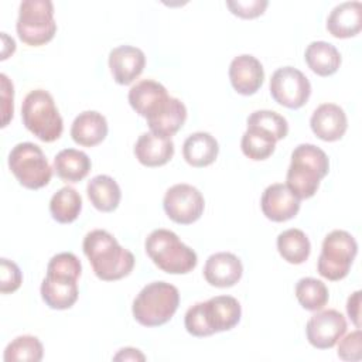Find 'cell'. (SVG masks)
Here are the masks:
<instances>
[{
  "label": "cell",
  "mask_w": 362,
  "mask_h": 362,
  "mask_svg": "<svg viewBox=\"0 0 362 362\" xmlns=\"http://www.w3.org/2000/svg\"><path fill=\"white\" fill-rule=\"evenodd\" d=\"M82 249L93 273L103 281H115L129 276L134 267V256L122 247L107 230L95 229L83 238Z\"/></svg>",
  "instance_id": "obj_1"
},
{
  "label": "cell",
  "mask_w": 362,
  "mask_h": 362,
  "mask_svg": "<svg viewBox=\"0 0 362 362\" xmlns=\"http://www.w3.org/2000/svg\"><path fill=\"white\" fill-rule=\"evenodd\" d=\"M82 272L79 259L71 252H62L51 257L47 276L41 283V297L54 310L71 308L78 300V279Z\"/></svg>",
  "instance_id": "obj_2"
},
{
  "label": "cell",
  "mask_w": 362,
  "mask_h": 362,
  "mask_svg": "<svg viewBox=\"0 0 362 362\" xmlns=\"http://www.w3.org/2000/svg\"><path fill=\"white\" fill-rule=\"evenodd\" d=\"M329 171V160L320 147L303 143L291 153V163L286 175V185L298 199L314 197L320 181Z\"/></svg>",
  "instance_id": "obj_3"
},
{
  "label": "cell",
  "mask_w": 362,
  "mask_h": 362,
  "mask_svg": "<svg viewBox=\"0 0 362 362\" xmlns=\"http://www.w3.org/2000/svg\"><path fill=\"white\" fill-rule=\"evenodd\" d=\"M144 247L153 263L168 274H187L198 263L197 253L168 229L153 230L146 238Z\"/></svg>",
  "instance_id": "obj_4"
},
{
  "label": "cell",
  "mask_w": 362,
  "mask_h": 362,
  "mask_svg": "<svg viewBox=\"0 0 362 362\" xmlns=\"http://www.w3.org/2000/svg\"><path fill=\"white\" fill-rule=\"evenodd\" d=\"M180 304L178 288L165 281L144 286L133 300L132 313L143 327H158L168 322Z\"/></svg>",
  "instance_id": "obj_5"
},
{
  "label": "cell",
  "mask_w": 362,
  "mask_h": 362,
  "mask_svg": "<svg viewBox=\"0 0 362 362\" xmlns=\"http://www.w3.org/2000/svg\"><path fill=\"white\" fill-rule=\"evenodd\" d=\"M21 119L25 129L45 143L58 140L64 130V122L54 98L44 89H34L27 93L21 105Z\"/></svg>",
  "instance_id": "obj_6"
},
{
  "label": "cell",
  "mask_w": 362,
  "mask_h": 362,
  "mask_svg": "<svg viewBox=\"0 0 362 362\" xmlns=\"http://www.w3.org/2000/svg\"><path fill=\"white\" fill-rule=\"evenodd\" d=\"M18 38L31 47L49 42L57 33L54 4L49 0H24L16 24Z\"/></svg>",
  "instance_id": "obj_7"
},
{
  "label": "cell",
  "mask_w": 362,
  "mask_h": 362,
  "mask_svg": "<svg viewBox=\"0 0 362 362\" xmlns=\"http://www.w3.org/2000/svg\"><path fill=\"white\" fill-rule=\"evenodd\" d=\"M8 168L18 182L28 189H40L49 184L52 168L41 147L24 141L16 144L8 154Z\"/></svg>",
  "instance_id": "obj_8"
},
{
  "label": "cell",
  "mask_w": 362,
  "mask_h": 362,
  "mask_svg": "<svg viewBox=\"0 0 362 362\" xmlns=\"http://www.w3.org/2000/svg\"><path fill=\"white\" fill-rule=\"evenodd\" d=\"M356 253L358 243L349 232L341 229L329 232L322 240L317 263L318 273L331 281L342 280L348 276Z\"/></svg>",
  "instance_id": "obj_9"
},
{
  "label": "cell",
  "mask_w": 362,
  "mask_h": 362,
  "mask_svg": "<svg viewBox=\"0 0 362 362\" xmlns=\"http://www.w3.org/2000/svg\"><path fill=\"white\" fill-rule=\"evenodd\" d=\"M272 98L288 109H300L311 95L308 78L294 66H281L270 78Z\"/></svg>",
  "instance_id": "obj_10"
},
{
  "label": "cell",
  "mask_w": 362,
  "mask_h": 362,
  "mask_svg": "<svg viewBox=\"0 0 362 362\" xmlns=\"http://www.w3.org/2000/svg\"><path fill=\"white\" fill-rule=\"evenodd\" d=\"M167 216L180 225H189L198 221L205 208V199L199 189L189 184L170 187L163 199Z\"/></svg>",
  "instance_id": "obj_11"
},
{
  "label": "cell",
  "mask_w": 362,
  "mask_h": 362,
  "mask_svg": "<svg viewBox=\"0 0 362 362\" xmlns=\"http://www.w3.org/2000/svg\"><path fill=\"white\" fill-rule=\"evenodd\" d=\"M346 331V320L337 310H324L314 314L307 325L308 342L318 349L332 348Z\"/></svg>",
  "instance_id": "obj_12"
},
{
  "label": "cell",
  "mask_w": 362,
  "mask_h": 362,
  "mask_svg": "<svg viewBox=\"0 0 362 362\" xmlns=\"http://www.w3.org/2000/svg\"><path fill=\"white\" fill-rule=\"evenodd\" d=\"M127 98L136 113L150 120L165 109L171 96H168L161 83L153 79H143L130 88Z\"/></svg>",
  "instance_id": "obj_13"
},
{
  "label": "cell",
  "mask_w": 362,
  "mask_h": 362,
  "mask_svg": "<svg viewBox=\"0 0 362 362\" xmlns=\"http://www.w3.org/2000/svg\"><path fill=\"white\" fill-rule=\"evenodd\" d=\"M260 206L267 219L273 222H286L298 214L300 199L286 184L276 182L263 191Z\"/></svg>",
  "instance_id": "obj_14"
},
{
  "label": "cell",
  "mask_w": 362,
  "mask_h": 362,
  "mask_svg": "<svg viewBox=\"0 0 362 362\" xmlns=\"http://www.w3.org/2000/svg\"><path fill=\"white\" fill-rule=\"evenodd\" d=\"M229 79L238 93L249 96L256 93L263 85L264 71L256 57L242 54L232 59L229 65Z\"/></svg>",
  "instance_id": "obj_15"
},
{
  "label": "cell",
  "mask_w": 362,
  "mask_h": 362,
  "mask_svg": "<svg viewBox=\"0 0 362 362\" xmlns=\"http://www.w3.org/2000/svg\"><path fill=\"white\" fill-rule=\"evenodd\" d=\"M146 65L144 52L133 45H120L109 54V68L119 85H130L140 76Z\"/></svg>",
  "instance_id": "obj_16"
},
{
  "label": "cell",
  "mask_w": 362,
  "mask_h": 362,
  "mask_svg": "<svg viewBox=\"0 0 362 362\" xmlns=\"http://www.w3.org/2000/svg\"><path fill=\"white\" fill-rule=\"evenodd\" d=\"M202 311L212 334L232 329L242 315L240 304L232 296H216L202 301Z\"/></svg>",
  "instance_id": "obj_17"
},
{
  "label": "cell",
  "mask_w": 362,
  "mask_h": 362,
  "mask_svg": "<svg viewBox=\"0 0 362 362\" xmlns=\"http://www.w3.org/2000/svg\"><path fill=\"white\" fill-rule=\"evenodd\" d=\"M243 273L242 262L238 256L229 252H218L211 255L204 266L205 280L219 288L235 286Z\"/></svg>",
  "instance_id": "obj_18"
},
{
  "label": "cell",
  "mask_w": 362,
  "mask_h": 362,
  "mask_svg": "<svg viewBox=\"0 0 362 362\" xmlns=\"http://www.w3.org/2000/svg\"><path fill=\"white\" fill-rule=\"evenodd\" d=\"M310 126L318 139L337 141L345 134L348 120L342 107L335 103H322L313 112Z\"/></svg>",
  "instance_id": "obj_19"
},
{
  "label": "cell",
  "mask_w": 362,
  "mask_h": 362,
  "mask_svg": "<svg viewBox=\"0 0 362 362\" xmlns=\"http://www.w3.org/2000/svg\"><path fill=\"white\" fill-rule=\"evenodd\" d=\"M362 28V3L344 1L335 6L328 18L327 30L335 38H351Z\"/></svg>",
  "instance_id": "obj_20"
},
{
  "label": "cell",
  "mask_w": 362,
  "mask_h": 362,
  "mask_svg": "<svg viewBox=\"0 0 362 362\" xmlns=\"http://www.w3.org/2000/svg\"><path fill=\"white\" fill-rule=\"evenodd\" d=\"M134 156L146 167H160L173 158L174 143L168 137L146 132L134 144Z\"/></svg>",
  "instance_id": "obj_21"
},
{
  "label": "cell",
  "mask_w": 362,
  "mask_h": 362,
  "mask_svg": "<svg viewBox=\"0 0 362 362\" xmlns=\"http://www.w3.org/2000/svg\"><path fill=\"white\" fill-rule=\"evenodd\" d=\"M106 136V117L96 110H85L79 113L71 126L72 140L83 147H93L102 143Z\"/></svg>",
  "instance_id": "obj_22"
},
{
  "label": "cell",
  "mask_w": 362,
  "mask_h": 362,
  "mask_svg": "<svg viewBox=\"0 0 362 362\" xmlns=\"http://www.w3.org/2000/svg\"><path fill=\"white\" fill-rule=\"evenodd\" d=\"M219 153L216 139L206 132L189 134L182 144V156L185 161L197 168L212 164Z\"/></svg>",
  "instance_id": "obj_23"
},
{
  "label": "cell",
  "mask_w": 362,
  "mask_h": 362,
  "mask_svg": "<svg viewBox=\"0 0 362 362\" xmlns=\"http://www.w3.org/2000/svg\"><path fill=\"white\" fill-rule=\"evenodd\" d=\"M90 158L81 150L64 148L54 158V171L65 182H79L90 171Z\"/></svg>",
  "instance_id": "obj_24"
},
{
  "label": "cell",
  "mask_w": 362,
  "mask_h": 362,
  "mask_svg": "<svg viewBox=\"0 0 362 362\" xmlns=\"http://www.w3.org/2000/svg\"><path fill=\"white\" fill-rule=\"evenodd\" d=\"M308 68L320 75L329 76L335 74L341 65V54L335 45L327 41H313L304 52Z\"/></svg>",
  "instance_id": "obj_25"
},
{
  "label": "cell",
  "mask_w": 362,
  "mask_h": 362,
  "mask_svg": "<svg viewBox=\"0 0 362 362\" xmlns=\"http://www.w3.org/2000/svg\"><path fill=\"white\" fill-rule=\"evenodd\" d=\"M86 192L90 204L100 212L115 211L122 198L119 184L105 174L93 177L86 185Z\"/></svg>",
  "instance_id": "obj_26"
},
{
  "label": "cell",
  "mask_w": 362,
  "mask_h": 362,
  "mask_svg": "<svg viewBox=\"0 0 362 362\" xmlns=\"http://www.w3.org/2000/svg\"><path fill=\"white\" fill-rule=\"evenodd\" d=\"M185 120H187L185 105L180 99L171 96L165 109L154 119L147 120V124L151 133L171 139V136H174L182 127Z\"/></svg>",
  "instance_id": "obj_27"
},
{
  "label": "cell",
  "mask_w": 362,
  "mask_h": 362,
  "mask_svg": "<svg viewBox=\"0 0 362 362\" xmlns=\"http://www.w3.org/2000/svg\"><path fill=\"white\" fill-rule=\"evenodd\" d=\"M277 250L286 262L291 264H301L308 259L311 245L303 230L291 228L283 230L277 236Z\"/></svg>",
  "instance_id": "obj_28"
},
{
  "label": "cell",
  "mask_w": 362,
  "mask_h": 362,
  "mask_svg": "<svg viewBox=\"0 0 362 362\" xmlns=\"http://www.w3.org/2000/svg\"><path fill=\"white\" fill-rule=\"evenodd\" d=\"M82 209V198L72 187H62L49 201V212L59 223L74 222Z\"/></svg>",
  "instance_id": "obj_29"
},
{
  "label": "cell",
  "mask_w": 362,
  "mask_h": 362,
  "mask_svg": "<svg viewBox=\"0 0 362 362\" xmlns=\"http://www.w3.org/2000/svg\"><path fill=\"white\" fill-rule=\"evenodd\" d=\"M240 148L250 160L262 161L273 154L276 148V139L262 129L247 126V130L242 136Z\"/></svg>",
  "instance_id": "obj_30"
},
{
  "label": "cell",
  "mask_w": 362,
  "mask_h": 362,
  "mask_svg": "<svg viewBox=\"0 0 362 362\" xmlns=\"http://www.w3.org/2000/svg\"><path fill=\"white\" fill-rule=\"evenodd\" d=\"M296 297L303 308L308 311H318L328 303L329 293L325 283L321 280L303 277L296 284Z\"/></svg>",
  "instance_id": "obj_31"
},
{
  "label": "cell",
  "mask_w": 362,
  "mask_h": 362,
  "mask_svg": "<svg viewBox=\"0 0 362 362\" xmlns=\"http://www.w3.org/2000/svg\"><path fill=\"white\" fill-rule=\"evenodd\" d=\"M42 355V344L34 335H20L4 349L6 362H40Z\"/></svg>",
  "instance_id": "obj_32"
},
{
  "label": "cell",
  "mask_w": 362,
  "mask_h": 362,
  "mask_svg": "<svg viewBox=\"0 0 362 362\" xmlns=\"http://www.w3.org/2000/svg\"><path fill=\"white\" fill-rule=\"evenodd\" d=\"M247 126L262 129L272 134L276 141L281 140L288 133L287 120L274 110H256L247 117Z\"/></svg>",
  "instance_id": "obj_33"
},
{
  "label": "cell",
  "mask_w": 362,
  "mask_h": 362,
  "mask_svg": "<svg viewBox=\"0 0 362 362\" xmlns=\"http://www.w3.org/2000/svg\"><path fill=\"white\" fill-rule=\"evenodd\" d=\"M0 276H1L0 277L1 294L14 293L21 286L23 274H21L20 267L14 262H11L6 257L0 259Z\"/></svg>",
  "instance_id": "obj_34"
},
{
  "label": "cell",
  "mask_w": 362,
  "mask_h": 362,
  "mask_svg": "<svg viewBox=\"0 0 362 362\" xmlns=\"http://www.w3.org/2000/svg\"><path fill=\"white\" fill-rule=\"evenodd\" d=\"M184 324H185V329L194 337L214 335L206 324V320H205V315L202 311V301L195 303L192 307H189L187 310Z\"/></svg>",
  "instance_id": "obj_35"
},
{
  "label": "cell",
  "mask_w": 362,
  "mask_h": 362,
  "mask_svg": "<svg viewBox=\"0 0 362 362\" xmlns=\"http://www.w3.org/2000/svg\"><path fill=\"white\" fill-rule=\"evenodd\" d=\"M338 356L342 361H361L362 358V334L361 328L348 334L338 345Z\"/></svg>",
  "instance_id": "obj_36"
},
{
  "label": "cell",
  "mask_w": 362,
  "mask_h": 362,
  "mask_svg": "<svg viewBox=\"0 0 362 362\" xmlns=\"http://www.w3.org/2000/svg\"><path fill=\"white\" fill-rule=\"evenodd\" d=\"M267 0H246V1H226L228 8L232 14L240 18H256L262 16L267 7Z\"/></svg>",
  "instance_id": "obj_37"
},
{
  "label": "cell",
  "mask_w": 362,
  "mask_h": 362,
  "mask_svg": "<svg viewBox=\"0 0 362 362\" xmlns=\"http://www.w3.org/2000/svg\"><path fill=\"white\" fill-rule=\"evenodd\" d=\"M0 79H1V99H3V105H1L3 123H1V127H6L8 120L13 117V112H14V106H13L14 90H13V83L8 81L6 74H1Z\"/></svg>",
  "instance_id": "obj_38"
},
{
  "label": "cell",
  "mask_w": 362,
  "mask_h": 362,
  "mask_svg": "<svg viewBox=\"0 0 362 362\" xmlns=\"http://www.w3.org/2000/svg\"><path fill=\"white\" fill-rule=\"evenodd\" d=\"M346 313L356 328H361V291H354L346 301Z\"/></svg>",
  "instance_id": "obj_39"
},
{
  "label": "cell",
  "mask_w": 362,
  "mask_h": 362,
  "mask_svg": "<svg viewBox=\"0 0 362 362\" xmlns=\"http://www.w3.org/2000/svg\"><path fill=\"white\" fill-rule=\"evenodd\" d=\"M115 361H144V355L134 348H123L115 356Z\"/></svg>",
  "instance_id": "obj_40"
}]
</instances>
